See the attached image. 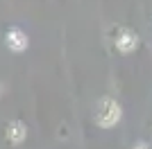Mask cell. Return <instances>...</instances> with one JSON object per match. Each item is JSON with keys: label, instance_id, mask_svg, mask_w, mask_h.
Here are the masks:
<instances>
[{"label": "cell", "instance_id": "obj_1", "mask_svg": "<svg viewBox=\"0 0 152 149\" xmlns=\"http://www.w3.org/2000/svg\"><path fill=\"white\" fill-rule=\"evenodd\" d=\"M118 120H121V106H118V102L111 99V97H104L100 102V108H98L95 122L100 124V127H114Z\"/></svg>", "mask_w": 152, "mask_h": 149}, {"label": "cell", "instance_id": "obj_5", "mask_svg": "<svg viewBox=\"0 0 152 149\" xmlns=\"http://www.w3.org/2000/svg\"><path fill=\"white\" fill-rule=\"evenodd\" d=\"M132 149H150V147H148V145L145 142H136V145H134V147Z\"/></svg>", "mask_w": 152, "mask_h": 149}, {"label": "cell", "instance_id": "obj_2", "mask_svg": "<svg viewBox=\"0 0 152 149\" xmlns=\"http://www.w3.org/2000/svg\"><path fill=\"white\" fill-rule=\"evenodd\" d=\"M116 48L121 50V52H132V50L139 48V36H136V32L127 30V27H121V30L116 32Z\"/></svg>", "mask_w": 152, "mask_h": 149}, {"label": "cell", "instance_id": "obj_4", "mask_svg": "<svg viewBox=\"0 0 152 149\" xmlns=\"http://www.w3.org/2000/svg\"><path fill=\"white\" fill-rule=\"evenodd\" d=\"M5 136H7V140H9L12 145H20L23 140H25V136H27V127L20 122V120H14V122L7 124Z\"/></svg>", "mask_w": 152, "mask_h": 149}, {"label": "cell", "instance_id": "obj_3", "mask_svg": "<svg viewBox=\"0 0 152 149\" xmlns=\"http://www.w3.org/2000/svg\"><path fill=\"white\" fill-rule=\"evenodd\" d=\"M5 41H7V48L12 50V52H23V50H27V36H25V32L18 30V27H12V30L7 32Z\"/></svg>", "mask_w": 152, "mask_h": 149}]
</instances>
